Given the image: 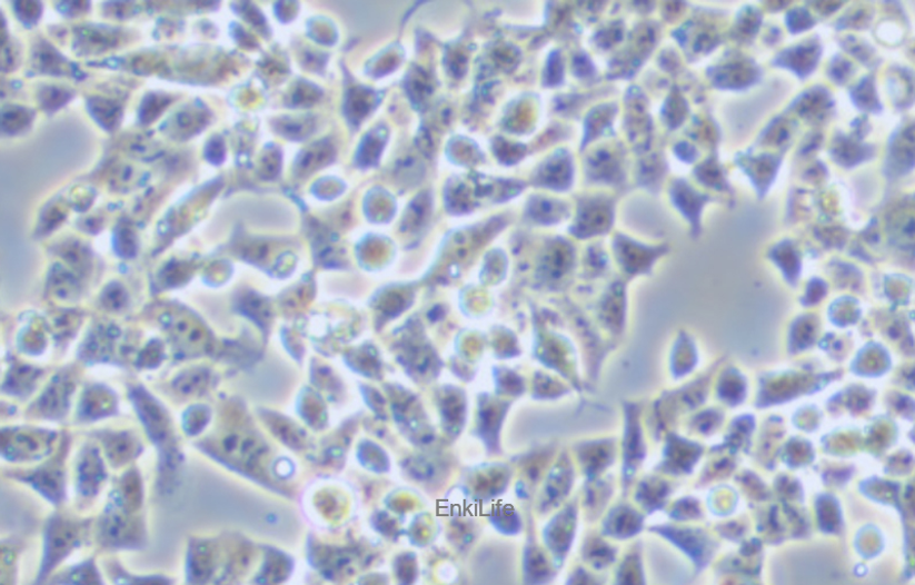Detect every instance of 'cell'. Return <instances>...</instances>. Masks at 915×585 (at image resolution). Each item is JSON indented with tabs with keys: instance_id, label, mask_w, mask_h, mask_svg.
I'll return each mask as SVG.
<instances>
[{
	"instance_id": "1",
	"label": "cell",
	"mask_w": 915,
	"mask_h": 585,
	"mask_svg": "<svg viewBox=\"0 0 915 585\" xmlns=\"http://www.w3.org/2000/svg\"><path fill=\"white\" fill-rule=\"evenodd\" d=\"M139 508L112 496L100 517L98 538L109 551H131L143 547L146 528Z\"/></svg>"
},
{
	"instance_id": "2",
	"label": "cell",
	"mask_w": 915,
	"mask_h": 585,
	"mask_svg": "<svg viewBox=\"0 0 915 585\" xmlns=\"http://www.w3.org/2000/svg\"><path fill=\"white\" fill-rule=\"evenodd\" d=\"M91 520L56 514L46 524L44 551L36 583H43L88 536Z\"/></svg>"
},
{
	"instance_id": "3",
	"label": "cell",
	"mask_w": 915,
	"mask_h": 585,
	"mask_svg": "<svg viewBox=\"0 0 915 585\" xmlns=\"http://www.w3.org/2000/svg\"><path fill=\"white\" fill-rule=\"evenodd\" d=\"M68 440H62L60 450L51 458L33 470L16 473L13 478L26 483L39 494L52 502L61 505L66 497V456L68 454Z\"/></svg>"
},
{
	"instance_id": "4",
	"label": "cell",
	"mask_w": 915,
	"mask_h": 585,
	"mask_svg": "<svg viewBox=\"0 0 915 585\" xmlns=\"http://www.w3.org/2000/svg\"><path fill=\"white\" fill-rule=\"evenodd\" d=\"M57 435L46 430L16 428L3 432V457L9 462H33L53 453Z\"/></svg>"
},
{
	"instance_id": "5",
	"label": "cell",
	"mask_w": 915,
	"mask_h": 585,
	"mask_svg": "<svg viewBox=\"0 0 915 585\" xmlns=\"http://www.w3.org/2000/svg\"><path fill=\"white\" fill-rule=\"evenodd\" d=\"M108 478L101 449L95 443H87L79 450L74 466L77 498L83 503L93 502Z\"/></svg>"
},
{
	"instance_id": "6",
	"label": "cell",
	"mask_w": 915,
	"mask_h": 585,
	"mask_svg": "<svg viewBox=\"0 0 915 585\" xmlns=\"http://www.w3.org/2000/svg\"><path fill=\"white\" fill-rule=\"evenodd\" d=\"M98 439L109 463L117 467L129 464L143 450L141 442L129 433L101 434Z\"/></svg>"
},
{
	"instance_id": "7",
	"label": "cell",
	"mask_w": 915,
	"mask_h": 585,
	"mask_svg": "<svg viewBox=\"0 0 915 585\" xmlns=\"http://www.w3.org/2000/svg\"><path fill=\"white\" fill-rule=\"evenodd\" d=\"M52 583L59 584H100L102 583L101 575L95 564V561L89 559L82 564L76 565L61 572L53 577Z\"/></svg>"
}]
</instances>
